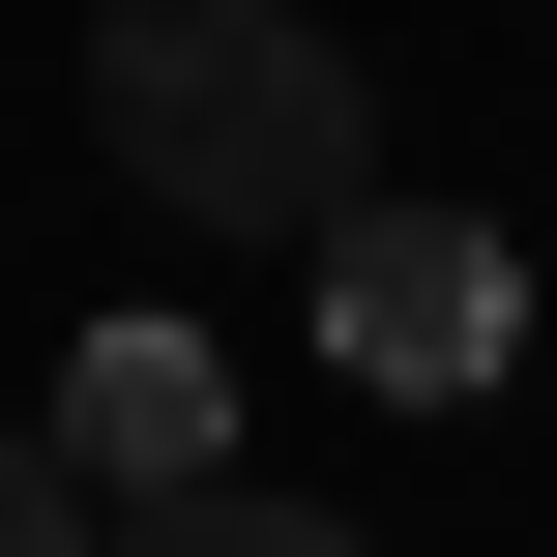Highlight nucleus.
Returning <instances> with one entry per match:
<instances>
[{
    "mask_svg": "<svg viewBox=\"0 0 557 557\" xmlns=\"http://www.w3.org/2000/svg\"><path fill=\"white\" fill-rule=\"evenodd\" d=\"M88 117L176 235H382V88L294 29V0H117L88 29Z\"/></svg>",
    "mask_w": 557,
    "mask_h": 557,
    "instance_id": "obj_1",
    "label": "nucleus"
},
{
    "mask_svg": "<svg viewBox=\"0 0 557 557\" xmlns=\"http://www.w3.org/2000/svg\"><path fill=\"white\" fill-rule=\"evenodd\" d=\"M323 352H352L382 411H470V382L529 352V264H499L470 206H382V235H323Z\"/></svg>",
    "mask_w": 557,
    "mask_h": 557,
    "instance_id": "obj_2",
    "label": "nucleus"
},
{
    "mask_svg": "<svg viewBox=\"0 0 557 557\" xmlns=\"http://www.w3.org/2000/svg\"><path fill=\"white\" fill-rule=\"evenodd\" d=\"M29 441H59V470H88L117 529H147V499H235V382H206V323H88Z\"/></svg>",
    "mask_w": 557,
    "mask_h": 557,
    "instance_id": "obj_3",
    "label": "nucleus"
},
{
    "mask_svg": "<svg viewBox=\"0 0 557 557\" xmlns=\"http://www.w3.org/2000/svg\"><path fill=\"white\" fill-rule=\"evenodd\" d=\"M117 557H352V529H323V499H264V470H235V499H147V529H117Z\"/></svg>",
    "mask_w": 557,
    "mask_h": 557,
    "instance_id": "obj_4",
    "label": "nucleus"
},
{
    "mask_svg": "<svg viewBox=\"0 0 557 557\" xmlns=\"http://www.w3.org/2000/svg\"><path fill=\"white\" fill-rule=\"evenodd\" d=\"M0 557H117V499H88V470H59L29 411H0Z\"/></svg>",
    "mask_w": 557,
    "mask_h": 557,
    "instance_id": "obj_5",
    "label": "nucleus"
}]
</instances>
